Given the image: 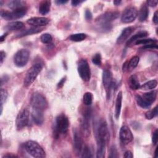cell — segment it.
<instances>
[{"mask_svg":"<svg viewBox=\"0 0 158 158\" xmlns=\"http://www.w3.org/2000/svg\"><path fill=\"white\" fill-rule=\"evenodd\" d=\"M109 131L106 122H102L98 128L97 131V140H100L106 142V143L109 141Z\"/></svg>","mask_w":158,"mask_h":158,"instance_id":"8fae6325","label":"cell"},{"mask_svg":"<svg viewBox=\"0 0 158 158\" xmlns=\"http://www.w3.org/2000/svg\"><path fill=\"white\" fill-rule=\"evenodd\" d=\"M17 156H16L15 155H13V154H6L5 156H3V157H16Z\"/></svg>","mask_w":158,"mask_h":158,"instance_id":"db71d44e","label":"cell"},{"mask_svg":"<svg viewBox=\"0 0 158 158\" xmlns=\"http://www.w3.org/2000/svg\"><path fill=\"white\" fill-rule=\"evenodd\" d=\"M78 72L81 78L85 81H88L91 77V72L88 63L86 59H81L78 63Z\"/></svg>","mask_w":158,"mask_h":158,"instance_id":"52a82bcc","label":"cell"},{"mask_svg":"<svg viewBox=\"0 0 158 158\" xmlns=\"http://www.w3.org/2000/svg\"><path fill=\"white\" fill-rule=\"evenodd\" d=\"M139 61V58L138 56L133 57L130 59L129 63L128 64V69H130V70L134 69L138 65Z\"/></svg>","mask_w":158,"mask_h":158,"instance_id":"1f68e13d","label":"cell"},{"mask_svg":"<svg viewBox=\"0 0 158 158\" xmlns=\"http://www.w3.org/2000/svg\"><path fill=\"white\" fill-rule=\"evenodd\" d=\"M86 35L85 33H75L70 36V40L73 41L79 42L84 40L86 38Z\"/></svg>","mask_w":158,"mask_h":158,"instance_id":"f546056e","label":"cell"},{"mask_svg":"<svg viewBox=\"0 0 158 158\" xmlns=\"http://www.w3.org/2000/svg\"><path fill=\"white\" fill-rule=\"evenodd\" d=\"M106 143L102 141L97 140V152L96 157L98 158H104L106 152Z\"/></svg>","mask_w":158,"mask_h":158,"instance_id":"d6986e66","label":"cell"},{"mask_svg":"<svg viewBox=\"0 0 158 158\" xmlns=\"http://www.w3.org/2000/svg\"><path fill=\"white\" fill-rule=\"evenodd\" d=\"M157 14H158V12L157 10V11L155 12L153 19H152V20H153V22L155 24H157V23H158V15H157Z\"/></svg>","mask_w":158,"mask_h":158,"instance_id":"7dc6e473","label":"cell"},{"mask_svg":"<svg viewBox=\"0 0 158 158\" xmlns=\"http://www.w3.org/2000/svg\"><path fill=\"white\" fill-rule=\"evenodd\" d=\"M102 83L104 87L107 92V99L110 97V91L112 90L114 83L112 78V73L109 70H104L102 73Z\"/></svg>","mask_w":158,"mask_h":158,"instance_id":"ba28073f","label":"cell"},{"mask_svg":"<svg viewBox=\"0 0 158 158\" xmlns=\"http://www.w3.org/2000/svg\"><path fill=\"white\" fill-rule=\"evenodd\" d=\"M31 117L33 122L37 125H41L44 122V115L42 110L33 109Z\"/></svg>","mask_w":158,"mask_h":158,"instance_id":"9a60e30c","label":"cell"},{"mask_svg":"<svg viewBox=\"0 0 158 158\" xmlns=\"http://www.w3.org/2000/svg\"><path fill=\"white\" fill-rule=\"evenodd\" d=\"M119 136L121 141L124 144L130 143L133 139V136L130 129L127 126H122L120 130Z\"/></svg>","mask_w":158,"mask_h":158,"instance_id":"4fadbf2b","label":"cell"},{"mask_svg":"<svg viewBox=\"0 0 158 158\" xmlns=\"http://www.w3.org/2000/svg\"><path fill=\"white\" fill-rule=\"evenodd\" d=\"M135 99L138 105L142 108H148L151 106L140 95H136L135 97Z\"/></svg>","mask_w":158,"mask_h":158,"instance_id":"4dcf8cb0","label":"cell"},{"mask_svg":"<svg viewBox=\"0 0 158 158\" xmlns=\"http://www.w3.org/2000/svg\"><path fill=\"white\" fill-rule=\"evenodd\" d=\"M7 97V92L5 89H1V107H2L4 102L6 101V99Z\"/></svg>","mask_w":158,"mask_h":158,"instance_id":"f35d334b","label":"cell"},{"mask_svg":"<svg viewBox=\"0 0 158 158\" xmlns=\"http://www.w3.org/2000/svg\"><path fill=\"white\" fill-rule=\"evenodd\" d=\"M7 35V33H5V34H4L3 35H2L1 36V38H0V41L2 43L4 40H5V38H6V36Z\"/></svg>","mask_w":158,"mask_h":158,"instance_id":"f5cc1de1","label":"cell"},{"mask_svg":"<svg viewBox=\"0 0 158 158\" xmlns=\"http://www.w3.org/2000/svg\"><path fill=\"white\" fill-rule=\"evenodd\" d=\"M90 115L91 112L89 109L86 110L85 112L83 118L81 125V133L85 137H88L90 135V123H89V119H90Z\"/></svg>","mask_w":158,"mask_h":158,"instance_id":"7c38bea8","label":"cell"},{"mask_svg":"<svg viewBox=\"0 0 158 158\" xmlns=\"http://www.w3.org/2000/svg\"><path fill=\"white\" fill-rule=\"evenodd\" d=\"M25 149L34 157L42 158L46 156V154L42 147L36 142L33 141H29L25 144Z\"/></svg>","mask_w":158,"mask_h":158,"instance_id":"277c9868","label":"cell"},{"mask_svg":"<svg viewBox=\"0 0 158 158\" xmlns=\"http://www.w3.org/2000/svg\"><path fill=\"white\" fill-rule=\"evenodd\" d=\"M133 31V28L131 27H127L123 29V30L122 31L120 36L118 37L117 40V43L118 44H121L123 43L129 37V36L131 35V32Z\"/></svg>","mask_w":158,"mask_h":158,"instance_id":"e0dca14e","label":"cell"},{"mask_svg":"<svg viewBox=\"0 0 158 158\" xmlns=\"http://www.w3.org/2000/svg\"><path fill=\"white\" fill-rule=\"evenodd\" d=\"M122 93L121 91H120L117 96L116 101H115V117L116 119H118L120 114L121 107H122Z\"/></svg>","mask_w":158,"mask_h":158,"instance_id":"ac0fdd59","label":"cell"},{"mask_svg":"<svg viewBox=\"0 0 158 158\" xmlns=\"http://www.w3.org/2000/svg\"><path fill=\"white\" fill-rule=\"evenodd\" d=\"M123 156L125 158H132L133 157V155L130 151H127L125 152Z\"/></svg>","mask_w":158,"mask_h":158,"instance_id":"bcb514c9","label":"cell"},{"mask_svg":"<svg viewBox=\"0 0 158 158\" xmlns=\"http://www.w3.org/2000/svg\"><path fill=\"white\" fill-rule=\"evenodd\" d=\"M73 141H74V147H75V151L77 152V154H81L83 148L85 145L83 144V141L82 138L77 132H75L74 134Z\"/></svg>","mask_w":158,"mask_h":158,"instance_id":"2e32d148","label":"cell"},{"mask_svg":"<svg viewBox=\"0 0 158 158\" xmlns=\"http://www.w3.org/2000/svg\"><path fill=\"white\" fill-rule=\"evenodd\" d=\"M157 113H158V112H157V106H156L152 109H151V110L148 111L147 112H146L145 117L147 119L151 120V119L153 118L154 117H155L156 116H157Z\"/></svg>","mask_w":158,"mask_h":158,"instance_id":"d6a6232c","label":"cell"},{"mask_svg":"<svg viewBox=\"0 0 158 158\" xmlns=\"http://www.w3.org/2000/svg\"><path fill=\"white\" fill-rule=\"evenodd\" d=\"M81 157H87V158L92 157L90 149L88 148V146L86 145H85L83 148V150L81 152Z\"/></svg>","mask_w":158,"mask_h":158,"instance_id":"74e56055","label":"cell"},{"mask_svg":"<svg viewBox=\"0 0 158 158\" xmlns=\"http://www.w3.org/2000/svg\"><path fill=\"white\" fill-rule=\"evenodd\" d=\"M157 41L155 39H143V40H138L135 42V44H144L148 45L150 44H153V43H156Z\"/></svg>","mask_w":158,"mask_h":158,"instance_id":"e575fe53","label":"cell"},{"mask_svg":"<svg viewBox=\"0 0 158 158\" xmlns=\"http://www.w3.org/2000/svg\"><path fill=\"white\" fill-rule=\"evenodd\" d=\"M138 16V10L135 7H128L123 12L121 20L125 23L133 22Z\"/></svg>","mask_w":158,"mask_h":158,"instance_id":"30bf717a","label":"cell"},{"mask_svg":"<svg viewBox=\"0 0 158 158\" xmlns=\"http://www.w3.org/2000/svg\"><path fill=\"white\" fill-rule=\"evenodd\" d=\"M119 15L117 11H107L96 19L97 25L103 31H109L111 28L110 22L116 19Z\"/></svg>","mask_w":158,"mask_h":158,"instance_id":"6da1fadb","label":"cell"},{"mask_svg":"<svg viewBox=\"0 0 158 158\" xmlns=\"http://www.w3.org/2000/svg\"><path fill=\"white\" fill-rule=\"evenodd\" d=\"M1 16L6 20H10L13 19L12 12L7 10H2L1 11Z\"/></svg>","mask_w":158,"mask_h":158,"instance_id":"8d00e7d4","label":"cell"},{"mask_svg":"<svg viewBox=\"0 0 158 158\" xmlns=\"http://www.w3.org/2000/svg\"><path fill=\"white\" fill-rule=\"evenodd\" d=\"M143 49H157V45L156 43H153V44H148V45H145L143 47Z\"/></svg>","mask_w":158,"mask_h":158,"instance_id":"7bdbcfd3","label":"cell"},{"mask_svg":"<svg viewBox=\"0 0 158 158\" xmlns=\"http://www.w3.org/2000/svg\"><path fill=\"white\" fill-rule=\"evenodd\" d=\"M149 15V10L147 5L145 4H143L140 7L139 12L138 13V20L140 22H144L148 17Z\"/></svg>","mask_w":158,"mask_h":158,"instance_id":"ffe728a7","label":"cell"},{"mask_svg":"<svg viewBox=\"0 0 158 158\" xmlns=\"http://www.w3.org/2000/svg\"><path fill=\"white\" fill-rule=\"evenodd\" d=\"M67 2V1H62V0H57L56 1V3L57 4H64Z\"/></svg>","mask_w":158,"mask_h":158,"instance_id":"f907efd6","label":"cell"},{"mask_svg":"<svg viewBox=\"0 0 158 158\" xmlns=\"http://www.w3.org/2000/svg\"><path fill=\"white\" fill-rule=\"evenodd\" d=\"M27 12V8L25 6L19 7L13 10L12 12V15L14 19H19L23 17Z\"/></svg>","mask_w":158,"mask_h":158,"instance_id":"44dd1931","label":"cell"},{"mask_svg":"<svg viewBox=\"0 0 158 158\" xmlns=\"http://www.w3.org/2000/svg\"><path fill=\"white\" fill-rule=\"evenodd\" d=\"M69 126V121L67 117L64 114L59 115L56 118V125L54 135L57 138L59 134H65L67 133Z\"/></svg>","mask_w":158,"mask_h":158,"instance_id":"7a4b0ae2","label":"cell"},{"mask_svg":"<svg viewBox=\"0 0 158 158\" xmlns=\"http://www.w3.org/2000/svg\"><path fill=\"white\" fill-rule=\"evenodd\" d=\"M158 1L157 0H149L147 1V4L149 6L151 7H156L157 5Z\"/></svg>","mask_w":158,"mask_h":158,"instance_id":"ee69618b","label":"cell"},{"mask_svg":"<svg viewBox=\"0 0 158 158\" xmlns=\"http://www.w3.org/2000/svg\"><path fill=\"white\" fill-rule=\"evenodd\" d=\"M50 7H51V1H43L40 4L39 12L41 14L45 15L49 12Z\"/></svg>","mask_w":158,"mask_h":158,"instance_id":"7402d4cb","label":"cell"},{"mask_svg":"<svg viewBox=\"0 0 158 158\" xmlns=\"http://www.w3.org/2000/svg\"><path fill=\"white\" fill-rule=\"evenodd\" d=\"M30 102L33 109L43 110L48 107V102L46 98L39 93H34L33 94Z\"/></svg>","mask_w":158,"mask_h":158,"instance_id":"5b68a950","label":"cell"},{"mask_svg":"<svg viewBox=\"0 0 158 158\" xmlns=\"http://www.w3.org/2000/svg\"><path fill=\"white\" fill-rule=\"evenodd\" d=\"M65 78H62V79L60 81V82L58 83V86H59V87L62 86L63 84H64V82H65Z\"/></svg>","mask_w":158,"mask_h":158,"instance_id":"816d5d0a","label":"cell"},{"mask_svg":"<svg viewBox=\"0 0 158 158\" xmlns=\"http://www.w3.org/2000/svg\"><path fill=\"white\" fill-rule=\"evenodd\" d=\"M128 85L131 89H138L140 88V84L136 75H131L128 79Z\"/></svg>","mask_w":158,"mask_h":158,"instance_id":"d4e9b609","label":"cell"},{"mask_svg":"<svg viewBox=\"0 0 158 158\" xmlns=\"http://www.w3.org/2000/svg\"><path fill=\"white\" fill-rule=\"evenodd\" d=\"M85 16L86 20H90L92 18V14L91 13V12L89 10H86L85 11Z\"/></svg>","mask_w":158,"mask_h":158,"instance_id":"f6af8a7d","label":"cell"},{"mask_svg":"<svg viewBox=\"0 0 158 158\" xmlns=\"http://www.w3.org/2000/svg\"><path fill=\"white\" fill-rule=\"evenodd\" d=\"M93 101V95L90 92H86L83 95V103L86 106H89Z\"/></svg>","mask_w":158,"mask_h":158,"instance_id":"836d02e7","label":"cell"},{"mask_svg":"<svg viewBox=\"0 0 158 158\" xmlns=\"http://www.w3.org/2000/svg\"><path fill=\"white\" fill-rule=\"evenodd\" d=\"M118 157V153L117 149L115 146H112L110 149V155L109 156V157L110 158H115Z\"/></svg>","mask_w":158,"mask_h":158,"instance_id":"60d3db41","label":"cell"},{"mask_svg":"<svg viewBox=\"0 0 158 158\" xmlns=\"http://www.w3.org/2000/svg\"><path fill=\"white\" fill-rule=\"evenodd\" d=\"M0 55H1V64H2L3 62L4 59H5L6 57V54L3 51H1L0 52Z\"/></svg>","mask_w":158,"mask_h":158,"instance_id":"c3c4849f","label":"cell"},{"mask_svg":"<svg viewBox=\"0 0 158 158\" xmlns=\"http://www.w3.org/2000/svg\"><path fill=\"white\" fill-rule=\"evenodd\" d=\"M25 2L22 1H17V0H14L8 2L7 6L12 9H15L19 7H22L24 6Z\"/></svg>","mask_w":158,"mask_h":158,"instance_id":"f1b7e54d","label":"cell"},{"mask_svg":"<svg viewBox=\"0 0 158 158\" xmlns=\"http://www.w3.org/2000/svg\"><path fill=\"white\" fill-rule=\"evenodd\" d=\"M30 53L26 49H21L19 50L14 55V62L18 67H24L28 62Z\"/></svg>","mask_w":158,"mask_h":158,"instance_id":"8992f818","label":"cell"},{"mask_svg":"<svg viewBox=\"0 0 158 158\" xmlns=\"http://www.w3.org/2000/svg\"><path fill=\"white\" fill-rule=\"evenodd\" d=\"M141 97L150 105H151V104L152 102H154L156 99L157 97V93L155 91H151V92H148V93H144L143 94V96H141Z\"/></svg>","mask_w":158,"mask_h":158,"instance_id":"603a6c76","label":"cell"},{"mask_svg":"<svg viewBox=\"0 0 158 158\" xmlns=\"http://www.w3.org/2000/svg\"><path fill=\"white\" fill-rule=\"evenodd\" d=\"M43 69V65L40 63H36L31 66L27 71L24 78V86L27 87L30 86L36 78L38 74L41 72Z\"/></svg>","mask_w":158,"mask_h":158,"instance_id":"3957f363","label":"cell"},{"mask_svg":"<svg viewBox=\"0 0 158 158\" xmlns=\"http://www.w3.org/2000/svg\"><path fill=\"white\" fill-rule=\"evenodd\" d=\"M49 22V20L46 17H32L27 20V23L35 27L45 26Z\"/></svg>","mask_w":158,"mask_h":158,"instance_id":"5bb4252c","label":"cell"},{"mask_svg":"<svg viewBox=\"0 0 158 158\" xmlns=\"http://www.w3.org/2000/svg\"><path fill=\"white\" fill-rule=\"evenodd\" d=\"M148 35V32L147 31H139V33L135 34V35H133L132 37H131L127 41V46H130V44H133V43H135V42L138 40L140 38H144V37H146Z\"/></svg>","mask_w":158,"mask_h":158,"instance_id":"cb8c5ba5","label":"cell"},{"mask_svg":"<svg viewBox=\"0 0 158 158\" xmlns=\"http://www.w3.org/2000/svg\"><path fill=\"white\" fill-rule=\"evenodd\" d=\"M157 141H158V131H157V130H156L153 133L152 138V141L153 144L156 145L157 143Z\"/></svg>","mask_w":158,"mask_h":158,"instance_id":"b9f144b4","label":"cell"},{"mask_svg":"<svg viewBox=\"0 0 158 158\" xmlns=\"http://www.w3.org/2000/svg\"><path fill=\"white\" fill-rule=\"evenodd\" d=\"M157 85V81L156 80H150L145 83H144L142 86H140V88L143 90H149L155 88Z\"/></svg>","mask_w":158,"mask_h":158,"instance_id":"83f0119b","label":"cell"},{"mask_svg":"<svg viewBox=\"0 0 158 158\" xmlns=\"http://www.w3.org/2000/svg\"><path fill=\"white\" fill-rule=\"evenodd\" d=\"M41 41L44 44H48L52 41V36L49 33H44L41 36Z\"/></svg>","mask_w":158,"mask_h":158,"instance_id":"d590c367","label":"cell"},{"mask_svg":"<svg viewBox=\"0 0 158 158\" xmlns=\"http://www.w3.org/2000/svg\"><path fill=\"white\" fill-rule=\"evenodd\" d=\"M42 30L41 28H39V27H33V28H30L29 29L22 31L21 32H20L17 36V37H22L24 36H27L28 35H32L34 33H37L38 32H40Z\"/></svg>","mask_w":158,"mask_h":158,"instance_id":"4316f807","label":"cell"},{"mask_svg":"<svg viewBox=\"0 0 158 158\" xmlns=\"http://www.w3.org/2000/svg\"><path fill=\"white\" fill-rule=\"evenodd\" d=\"M24 27V24L23 22L20 21H16L10 23H9L6 27V28L8 30H21Z\"/></svg>","mask_w":158,"mask_h":158,"instance_id":"484cf974","label":"cell"},{"mask_svg":"<svg viewBox=\"0 0 158 158\" xmlns=\"http://www.w3.org/2000/svg\"><path fill=\"white\" fill-rule=\"evenodd\" d=\"M29 121V112L27 109H23L17 115L15 123L17 130H21L26 127Z\"/></svg>","mask_w":158,"mask_h":158,"instance_id":"9c48e42d","label":"cell"},{"mask_svg":"<svg viewBox=\"0 0 158 158\" xmlns=\"http://www.w3.org/2000/svg\"><path fill=\"white\" fill-rule=\"evenodd\" d=\"M92 62H93V64H94L96 65H101V57L100 54H99V53L96 54L92 59Z\"/></svg>","mask_w":158,"mask_h":158,"instance_id":"ab89813d","label":"cell"},{"mask_svg":"<svg viewBox=\"0 0 158 158\" xmlns=\"http://www.w3.org/2000/svg\"><path fill=\"white\" fill-rule=\"evenodd\" d=\"M121 1H118V0H116V1H114V4L115 5V6H118L120 3H121Z\"/></svg>","mask_w":158,"mask_h":158,"instance_id":"11a10c76","label":"cell"},{"mask_svg":"<svg viewBox=\"0 0 158 158\" xmlns=\"http://www.w3.org/2000/svg\"><path fill=\"white\" fill-rule=\"evenodd\" d=\"M83 1H76V0H75V1H72V6H77V5H78L79 4H80V3H81Z\"/></svg>","mask_w":158,"mask_h":158,"instance_id":"681fc988","label":"cell"}]
</instances>
